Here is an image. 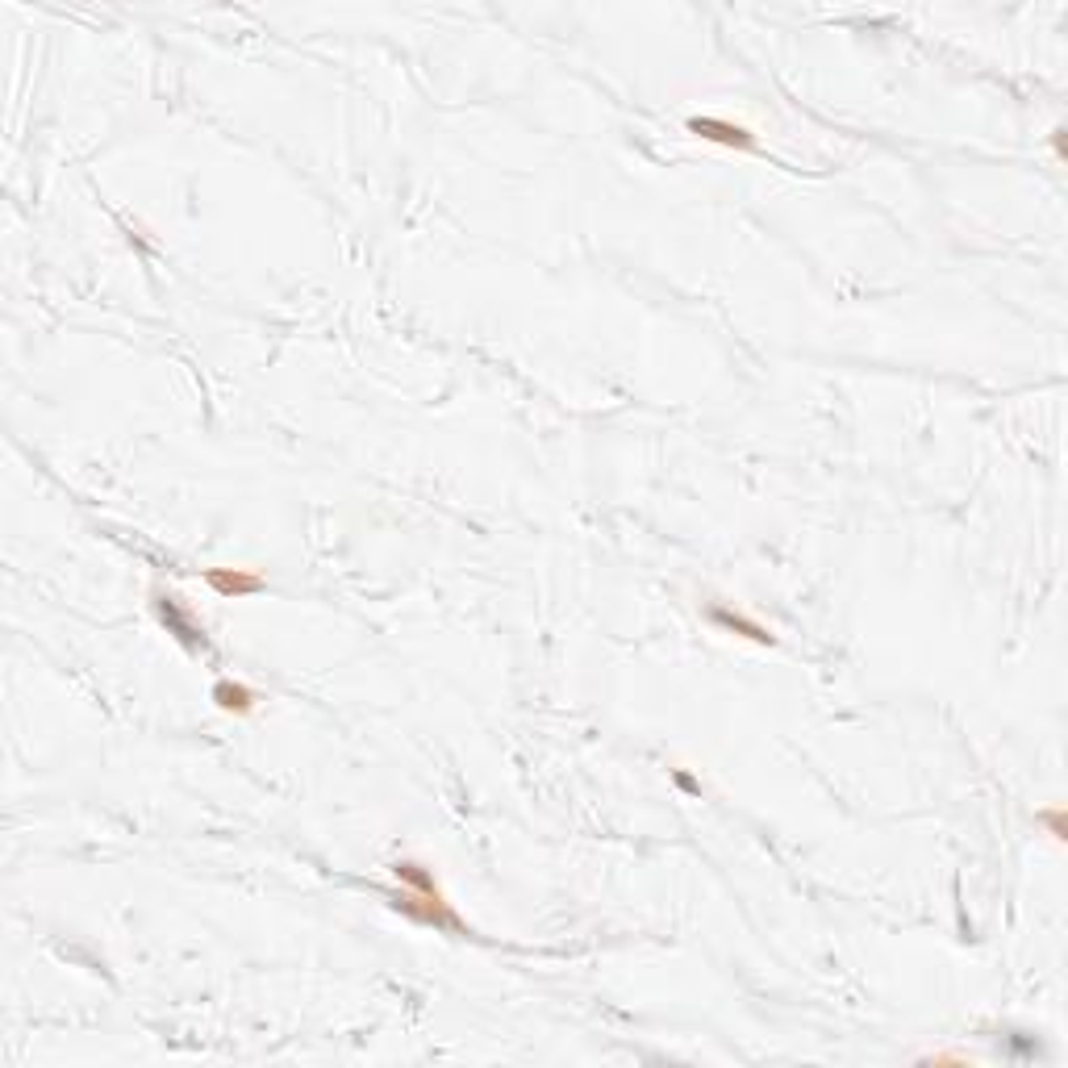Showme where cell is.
<instances>
[{
    "instance_id": "1",
    "label": "cell",
    "mask_w": 1068,
    "mask_h": 1068,
    "mask_svg": "<svg viewBox=\"0 0 1068 1068\" xmlns=\"http://www.w3.org/2000/svg\"><path fill=\"white\" fill-rule=\"evenodd\" d=\"M393 910L397 914H406L409 922H418V927H434V931H455V935H471L468 922L459 919L455 910H451V901L443 889H397L393 894Z\"/></svg>"
},
{
    "instance_id": "5",
    "label": "cell",
    "mask_w": 1068,
    "mask_h": 1068,
    "mask_svg": "<svg viewBox=\"0 0 1068 1068\" xmlns=\"http://www.w3.org/2000/svg\"><path fill=\"white\" fill-rule=\"evenodd\" d=\"M209 697H214V705L221 709V714H235V718L251 714V709L259 705V693H255V689H251V684H242V681H230V677L214 681Z\"/></svg>"
},
{
    "instance_id": "2",
    "label": "cell",
    "mask_w": 1068,
    "mask_h": 1068,
    "mask_svg": "<svg viewBox=\"0 0 1068 1068\" xmlns=\"http://www.w3.org/2000/svg\"><path fill=\"white\" fill-rule=\"evenodd\" d=\"M155 618L168 626V635L175 643H184L189 651H205L209 639H205V626L193 618V610H184V601L175 593H155Z\"/></svg>"
},
{
    "instance_id": "8",
    "label": "cell",
    "mask_w": 1068,
    "mask_h": 1068,
    "mask_svg": "<svg viewBox=\"0 0 1068 1068\" xmlns=\"http://www.w3.org/2000/svg\"><path fill=\"white\" fill-rule=\"evenodd\" d=\"M1052 150H1056V163H1065V126L1052 129Z\"/></svg>"
},
{
    "instance_id": "6",
    "label": "cell",
    "mask_w": 1068,
    "mask_h": 1068,
    "mask_svg": "<svg viewBox=\"0 0 1068 1068\" xmlns=\"http://www.w3.org/2000/svg\"><path fill=\"white\" fill-rule=\"evenodd\" d=\"M709 618L718 622L723 630H735V635H743V639L760 643V647H772V643H776V635H772L769 626H760V622L748 618V614H735V610H723V605H714V610H709Z\"/></svg>"
},
{
    "instance_id": "4",
    "label": "cell",
    "mask_w": 1068,
    "mask_h": 1068,
    "mask_svg": "<svg viewBox=\"0 0 1068 1068\" xmlns=\"http://www.w3.org/2000/svg\"><path fill=\"white\" fill-rule=\"evenodd\" d=\"M201 580L214 589L217 598H226V601L255 598V593L268 589V580L259 577V572H247V568H205Z\"/></svg>"
},
{
    "instance_id": "7",
    "label": "cell",
    "mask_w": 1068,
    "mask_h": 1068,
    "mask_svg": "<svg viewBox=\"0 0 1068 1068\" xmlns=\"http://www.w3.org/2000/svg\"><path fill=\"white\" fill-rule=\"evenodd\" d=\"M1035 827H1044L1052 843H1065L1068 827H1065V810H1060V806H1052V810H1039V814H1035Z\"/></svg>"
},
{
    "instance_id": "3",
    "label": "cell",
    "mask_w": 1068,
    "mask_h": 1068,
    "mask_svg": "<svg viewBox=\"0 0 1068 1068\" xmlns=\"http://www.w3.org/2000/svg\"><path fill=\"white\" fill-rule=\"evenodd\" d=\"M684 129H689L693 138H702V143H714V147L743 150V155H755V150H760V138H755L743 122H727V117H689Z\"/></svg>"
}]
</instances>
